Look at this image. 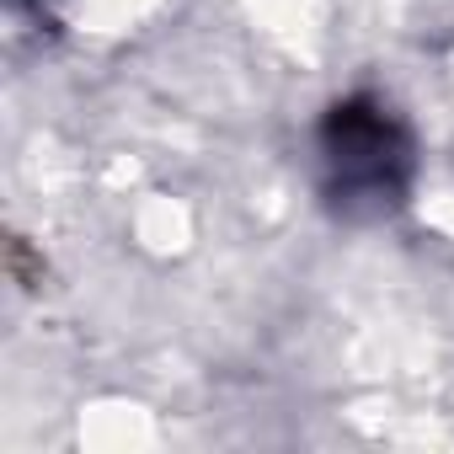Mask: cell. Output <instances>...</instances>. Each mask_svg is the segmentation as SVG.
I'll list each match as a JSON object with an SVG mask.
<instances>
[{
    "instance_id": "cell-1",
    "label": "cell",
    "mask_w": 454,
    "mask_h": 454,
    "mask_svg": "<svg viewBox=\"0 0 454 454\" xmlns=\"http://www.w3.org/2000/svg\"><path fill=\"white\" fill-rule=\"evenodd\" d=\"M417 182L411 123L374 91H353L326 107L316 129V187L321 203L348 224L390 219Z\"/></svg>"
}]
</instances>
